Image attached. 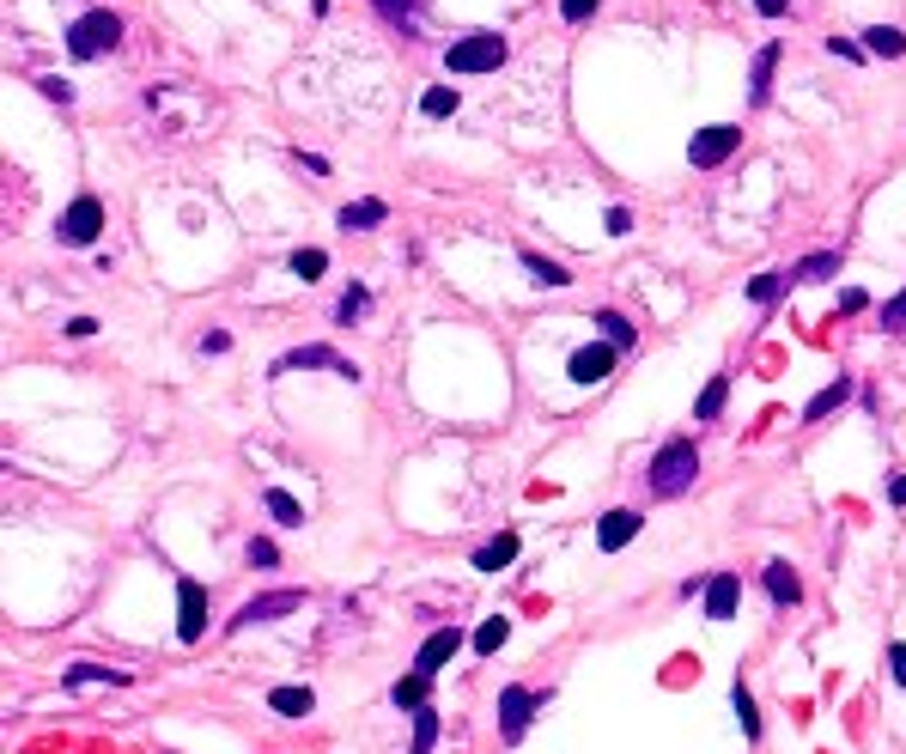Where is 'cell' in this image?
I'll return each mask as SVG.
<instances>
[{"label":"cell","instance_id":"obj_45","mask_svg":"<svg viewBox=\"0 0 906 754\" xmlns=\"http://www.w3.org/2000/svg\"><path fill=\"white\" fill-rule=\"evenodd\" d=\"M67 335H73V341H86V335H98V317H73V323H67Z\"/></svg>","mask_w":906,"mask_h":754},{"label":"cell","instance_id":"obj_41","mask_svg":"<svg viewBox=\"0 0 906 754\" xmlns=\"http://www.w3.org/2000/svg\"><path fill=\"white\" fill-rule=\"evenodd\" d=\"M888 669H894V682L906 688V639H894V645H888Z\"/></svg>","mask_w":906,"mask_h":754},{"label":"cell","instance_id":"obj_31","mask_svg":"<svg viewBox=\"0 0 906 754\" xmlns=\"http://www.w3.org/2000/svg\"><path fill=\"white\" fill-rule=\"evenodd\" d=\"M505 639H511V621H505V615H493V621H481V633H475V651H481V657H493V651H499Z\"/></svg>","mask_w":906,"mask_h":754},{"label":"cell","instance_id":"obj_34","mask_svg":"<svg viewBox=\"0 0 906 754\" xmlns=\"http://www.w3.org/2000/svg\"><path fill=\"white\" fill-rule=\"evenodd\" d=\"M292 274L298 280H317V274H329V256L323 250H292Z\"/></svg>","mask_w":906,"mask_h":754},{"label":"cell","instance_id":"obj_3","mask_svg":"<svg viewBox=\"0 0 906 754\" xmlns=\"http://www.w3.org/2000/svg\"><path fill=\"white\" fill-rule=\"evenodd\" d=\"M116 43H122V19L116 13H86V19H73V31H67V55L73 61H98Z\"/></svg>","mask_w":906,"mask_h":754},{"label":"cell","instance_id":"obj_6","mask_svg":"<svg viewBox=\"0 0 906 754\" xmlns=\"http://www.w3.org/2000/svg\"><path fill=\"white\" fill-rule=\"evenodd\" d=\"M98 232H104V201H98V195H80V201L61 213V244L86 250V244H98Z\"/></svg>","mask_w":906,"mask_h":754},{"label":"cell","instance_id":"obj_21","mask_svg":"<svg viewBox=\"0 0 906 754\" xmlns=\"http://www.w3.org/2000/svg\"><path fill=\"white\" fill-rule=\"evenodd\" d=\"M268 706H274L280 718H311V712H317V694H311V688H274Z\"/></svg>","mask_w":906,"mask_h":754},{"label":"cell","instance_id":"obj_36","mask_svg":"<svg viewBox=\"0 0 906 754\" xmlns=\"http://www.w3.org/2000/svg\"><path fill=\"white\" fill-rule=\"evenodd\" d=\"M882 329H906V286L888 298V305H882Z\"/></svg>","mask_w":906,"mask_h":754},{"label":"cell","instance_id":"obj_28","mask_svg":"<svg viewBox=\"0 0 906 754\" xmlns=\"http://www.w3.org/2000/svg\"><path fill=\"white\" fill-rule=\"evenodd\" d=\"M371 7L384 13L390 25H402V37H414V19H420V7H426V0H371Z\"/></svg>","mask_w":906,"mask_h":754},{"label":"cell","instance_id":"obj_24","mask_svg":"<svg viewBox=\"0 0 906 754\" xmlns=\"http://www.w3.org/2000/svg\"><path fill=\"white\" fill-rule=\"evenodd\" d=\"M785 286H797V280H791V274H779V268H767V274H754V280H748V298H754V305H779Z\"/></svg>","mask_w":906,"mask_h":754},{"label":"cell","instance_id":"obj_15","mask_svg":"<svg viewBox=\"0 0 906 754\" xmlns=\"http://www.w3.org/2000/svg\"><path fill=\"white\" fill-rule=\"evenodd\" d=\"M773 67H779V43H767L761 55H754V67H748V104L754 110L773 98Z\"/></svg>","mask_w":906,"mask_h":754},{"label":"cell","instance_id":"obj_16","mask_svg":"<svg viewBox=\"0 0 906 754\" xmlns=\"http://www.w3.org/2000/svg\"><path fill=\"white\" fill-rule=\"evenodd\" d=\"M67 688H92V682H110V688H128V669H104V663H73L61 669Z\"/></svg>","mask_w":906,"mask_h":754},{"label":"cell","instance_id":"obj_14","mask_svg":"<svg viewBox=\"0 0 906 754\" xmlns=\"http://www.w3.org/2000/svg\"><path fill=\"white\" fill-rule=\"evenodd\" d=\"M761 584H767V596H773V609H791V602H803V584H797V572H791L785 560H767Z\"/></svg>","mask_w":906,"mask_h":754},{"label":"cell","instance_id":"obj_7","mask_svg":"<svg viewBox=\"0 0 906 754\" xmlns=\"http://www.w3.org/2000/svg\"><path fill=\"white\" fill-rule=\"evenodd\" d=\"M742 146V128H730V122H712V128H700L694 140H688V159H694V171H712V165H724L730 153Z\"/></svg>","mask_w":906,"mask_h":754},{"label":"cell","instance_id":"obj_23","mask_svg":"<svg viewBox=\"0 0 906 754\" xmlns=\"http://www.w3.org/2000/svg\"><path fill=\"white\" fill-rule=\"evenodd\" d=\"M724 402H730V377L718 371V377H706V390H700V402H694V420H718Z\"/></svg>","mask_w":906,"mask_h":754},{"label":"cell","instance_id":"obj_25","mask_svg":"<svg viewBox=\"0 0 906 754\" xmlns=\"http://www.w3.org/2000/svg\"><path fill=\"white\" fill-rule=\"evenodd\" d=\"M523 268H530V280H536V286H548V292H560V286H572V274H566L560 262H548V256H536V250H523Z\"/></svg>","mask_w":906,"mask_h":754},{"label":"cell","instance_id":"obj_33","mask_svg":"<svg viewBox=\"0 0 906 754\" xmlns=\"http://www.w3.org/2000/svg\"><path fill=\"white\" fill-rule=\"evenodd\" d=\"M365 311H371V292H365V286H347L341 305H335V323H359Z\"/></svg>","mask_w":906,"mask_h":754},{"label":"cell","instance_id":"obj_32","mask_svg":"<svg viewBox=\"0 0 906 754\" xmlns=\"http://www.w3.org/2000/svg\"><path fill=\"white\" fill-rule=\"evenodd\" d=\"M432 748H438V712L420 706L414 712V754H432Z\"/></svg>","mask_w":906,"mask_h":754},{"label":"cell","instance_id":"obj_17","mask_svg":"<svg viewBox=\"0 0 906 754\" xmlns=\"http://www.w3.org/2000/svg\"><path fill=\"white\" fill-rule=\"evenodd\" d=\"M384 219H390V207H384V201H347L335 225H341V232H371V225H384Z\"/></svg>","mask_w":906,"mask_h":754},{"label":"cell","instance_id":"obj_19","mask_svg":"<svg viewBox=\"0 0 906 754\" xmlns=\"http://www.w3.org/2000/svg\"><path fill=\"white\" fill-rule=\"evenodd\" d=\"M432 682H438V675H426V669H414V675H402V682L390 688V700H396L402 712H420V706H426V694H432Z\"/></svg>","mask_w":906,"mask_h":754},{"label":"cell","instance_id":"obj_35","mask_svg":"<svg viewBox=\"0 0 906 754\" xmlns=\"http://www.w3.org/2000/svg\"><path fill=\"white\" fill-rule=\"evenodd\" d=\"M420 110H426V116H450V110H457V86H432V92L420 98Z\"/></svg>","mask_w":906,"mask_h":754},{"label":"cell","instance_id":"obj_38","mask_svg":"<svg viewBox=\"0 0 906 754\" xmlns=\"http://www.w3.org/2000/svg\"><path fill=\"white\" fill-rule=\"evenodd\" d=\"M590 13H596V0H560V19L566 25H584Z\"/></svg>","mask_w":906,"mask_h":754},{"label":"cell","instance_id":"obj_20","mask_svg":"<svg viewBox=\"0 0 906 754\" xmlns=\"http://www.w3.org/2000/svg\"><path fill=\"white\" fill-rule=\"evenodd\" d=\"M864 49L882 55V61H900V55H906V31H900V25H870V31H864Z\"/></svg>","mask_w":906,"mask_h":754},{"label":"cell","instance_id":"obj_9","mask_svg":"<svg viewBox=\"0 0 906 754\" xmlns=\"http://www.w3.org/2000/svg\"><path fill=\"white\" fill-rule=\"evenodd\" d=\"M207 633V590L195 578H177V639L195 645Z\"/></svg>","mask_w":906,"mask_h":754},{"label":"cell","instance_id":"obj_8","mask_svg":"<svg viewBox=\"0 0 906 754\" xmlns=\"http://www.w3.org/2000/svg\"><path fill=\"white\" fill-rule=\"evenodd\" d=\"M615 359H621L615 341H584V347L566 359V371H572V384H602V377L615 371Z\"/></svg>","mask_w":906,"mask_h":754},{"label":"cell","instance_id":"obj_1","mask_svg":"<svg viewBox=\"0 0 906 754\" xmlns=\"http://www.w3.org/2000/svg\"><path fill=\"white\" fill-rule=\"evenodd\" d=\"M694 475H700V450H694V438H669V444H657V457H651V493H657V499H682V493L694 487Z\"/></svg>","mask_w":906,"mask_h":754},{"label":"cell","instance_id":"obj_39","mask_svg":"<svg viewBox=\"0 0 906 754\" xmlns=\"http://www.w3.org/2000/svg\"><path fill=\"white\" fill-rule=\"evenodd\" d=\"M37 92H43L49 104H73V86H67V80H37Z\"/></svg>","mask_w":906,"mask_h":754},{"label":"cell","instance_id":"obj_30","mask_svg":"<svg viewBox=\"0 0 906 754\" xmlns=\"http://www.w3.org/2000/svg\"><path fill=\"white\" fill-rule=\"evenodd\" d=\"M596 329H602V335H609V341H615L621 353H627V347L639 341V329H633V323H627L621 311H596Z\"/></svg>","mask_w":906,"mask_h":754},{"label":"cell","instance_id":"obj_42","mask_svg":"<svg viewBox=\"0 0 906 754\" xmlns=\"http://www.w3.org/2000/svg\"><path fill=\"white\" fill-rule=\"evenodd\" d=\"M633 232V213L627 207H609V238H627Z\"/></svg>","mask_w":906,"mask_h":754},{"label":"cell","instance_id":"obj_2","mask_svg":"<svg viewBox=\"0 0 906 754\" xmlns=\"http://www.w3.org/2000/svg\"><path fill=\"white\" fill-rule=\"evenodd\" d=\"M505 55H511V43L499 31H475V37H457L444 49V67L450 73H493V67H505Z\"/></svg>","mask_w":906,"mask_h":754},{"label":"cell","instance_id":"obj_5","mask_svg":"<svg viewBox=\"0 0 906 754\" xmlns=\"http://www.w3.org/2000/svg\"><path fill=\"white\" fill-rule=\"evenodd\" d=\"M274 371H335V377H347V384H359V365L353 359H341L335 347H292V353H280L274 359Z\"/></svg>","mask_w":906,"mask_h":754},{"label":"cell","instance_id":"obj_27","mask_svg":"<svg viewBox=\"0 0 906 754\" xmlns=\"http://www.w3.org/2000/svg\"><path fill=\"white\" fill-rule=\"evenodd\" d=\"M730 712H736V724H742V736H748V742H761V712H754V694H748L742 682L730 688Z\"/></svg>","mask_w":906,"mask_h":754},{"label":"cell","instance_id":"obj_44","mask_svg":"<svg viewBox=\"0 0 906 754\" xmlns=\"http://www.w3.org/2000/svg\"><path fill=\"white\" fill-rule=\"evenodd\" d=\"M852 311H864V292H858V286L840 292V317H852Z\"/></svg>","mask_w":906,"mask_h":754},{"label":"cell","instance_id":"obj_13","mask_svg":"<svg viewBox=\"0 0 906 754\" xmlns=\"http://www.w3.org/2000/svg\"><path fill=\"white\" fill-rule=\"evenodd\" d=\"M463 651V627H438L426 645H420V657H414V669H426V675H438L450 657H457Z\"/></svg>","mask_w":906,"mask_h":754},{"label":"cell","instance_id":"obj_43","mask_svg":"<svg viewBox=\"0 0 906 754\" xmlns=\"http://www.w3.org/2000/svg\"><path fill=\"white\" fill-rule=\"evenodd\" d=\"M225 347H232V335H225V329H207V335H201V353H225Z\"/></svg>","mask_w":906,"mask_h":754},{"label":"cell","instance_id":"obj_26","mask_svg":"<svg viewBox=\"0 0 906 754\" xmlns=\"http://www.w3.org/2000/svg\"><path fill=\"white\" fill-rule=\"evenodd\" d=\"M834 274H840V250H815L791 268V280H834Z\"/></svg>","mask_w":906,"mask_h":754},{"label":"cell","instance_id":"obj_22","mask_svg":"<svg viewBox=\"0 0 906 754\" xmlns=\"http://www.w3.org/2000/svg\"><path fill=\"white\" fill-rule=\"evenodd\" d=\"M517 560V536L505 530V536H493L487 548H475V572H499V566H511Z\"/></svg>","mask_w":906,"mask_h":754},{"label":"cell","instance_id":"obj_4","mask_svg":"<svg viewBox=\"0 0 906 754\" xmlns=\"http://www.w3.org/2000/svg\"><path fill=\"white\" fill-rule=\"evenodd\" d=\"M305 609V590H268V596H250L244 609L232 615V633H250V627H268L280 615H298Z\"/></svg>","mask_w":906,"mask_h":754},{"label":"cell","instance_id":"obj_10","mask_svg":"<svg viewBox=\"0 0 906 754\" xmlns=\"http://www.w3.org/2000/svg\"><path fill=\"white\" fill-rule=\"evenodd\" d=\"M542 706V694L536 688H505L499 694V736L505 742H523V730H530V712Z\"/></svg>","mask_w":906,"mask_h":754},{"label":"cell","instance_id":"obj_47","mask_svg":"<svg viewBox=\"0 0 906 754\" xmlns=\"http://www.w3.org/2000/svg\"><path fill=\"white\" fill-rule=\"evenodd\" d=\"M888 505H906V475H894V481H888Z\"/></svg>","mask_w":906,"mask_h":754},{"label":"cell","instance_id":"obj_37","mask_svg":"<svg viewBox=\"0 0 906 754\" xmlns=\"http://www.w3.org/2000/svg\"><path fill=\"white\" fill-rule=\"evenodd\" d=\"M827 55H840V61H864L870 49H864V43H852V37H827Z\"/></svg>","mask_w":906,"mask_h":754},{"label":"cell","instance_id":"obj_12","mask_svg":"<svg viewBox=\"0 0 906 754\" xmlns=\"http://www.w3.org/2000/svg\"><path fill=\"white\" fill-rule=\"evenodd\" d=\"M639 523H645V517H639V511H627V505H621V511H609V517H602V523H596V548H602V554H615V548H627V542L639 536Z\"/></svg>","mask_w":906,"mask_h":754},{"label":"cell","instance_id":"obj_29","mask_svg":"<svg viewBox=\"0 0 906 754\" xmlns=\"http://www.w3.org/2000/svg\"><path fill=\"white\" fill-rule=\"evenodd\" d=\"M268 517H274V523H286V530H298V523H305V505H298L286 487H268Z\"/></svg>","mask_w":906,"mask_h":754},{"label":"cell","instance_id":"obj_40","mask_svg":"<svg viewBox=\"0 0 906 754\" xmlns=\"http://www.w3.org/2000/svg\"><path fill=\"white\" fill-rule=\"evenodd\" d=\"M244 554H250V566H280V548H274V542H250Z\"/></svg>","mask_w":906,"mask_h":754},{"label":"cell","instance_id":"obj_46","mask_svg":"<svg viewBox=\"0 0 906 754\" xmlns=\"http://www.w3.org/2000/svg\"><path fill=\"white\" fill-rule=\"evenodd\" d=\"M754 7H761V19H785V7H791V0H754Z\"/></svg>","mask_w":906,"mask_h":754},{"label":"cell","instance_id":"obj_11","mask_svg":"<svg viewBox=\"0 0 906 754\" xmlns=\"http://www.w3.org/2000/svg\"><path fill=\"white\" fill-rule=\"evenodd\" d=\"M736 602H742L736 572H712L706 578V621H736Z\"/></svg>","mask_w":906,"mask_h":754},{"label":"cell","instance_id":"obj_18","mask_svg":"<svg viewBox=\"0 0 906 754\" xmlns=\"http://www.w3.org/2000/svg\"><path fill=\"white\" fill-rule=\"evenodd\" d=\"M846 402H852V377H834L827 390H815V396H809L803 420H827V414H834V408H846Z\"/></svg>","mask_w":906,"mask_h":754}]
</instances>
